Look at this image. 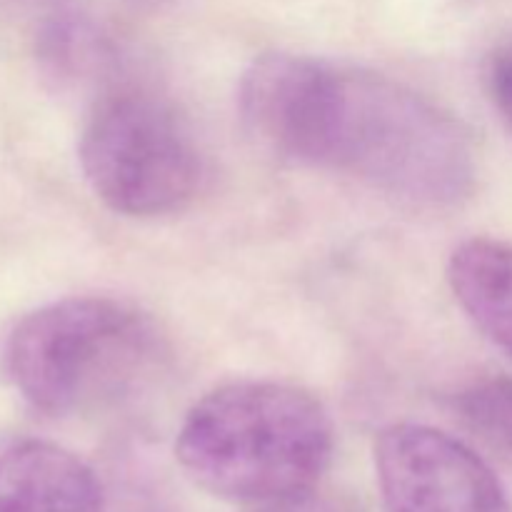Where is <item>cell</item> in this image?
I'll return each instance as SVG.
<instances>
[{
  "instance_id": "1",
  "label": "cell",
  "mask_w": 512,
  "mask_h": 512,
  "mask_svg": "<svg viewBox=\"0 0 512 512\" xmlns=\"http://www.w3.org/2000/svg\"><path fill=\"white\" fill-rule=\"evenodd\" d=\"M238 110L280 158L348 173L410 205L453 208L475 188L470 130L388 75L268 53L243 73Z\"/></svg>"
},
{
  "instance_id": "2",
  "label": "cell",
  "mask_w": 512,
  "mask_h": 512,
  "mask_svg": "<svg viewBox=\"0 0 512 512\" xmlns=\"http://www.w3.org/2000/svg\"><path fill=\"white\" fill-rule=\"evenodd\" d=\"M175 455L195 485L255 508L318 485L333 458V423L308 390L240 380L188 410Z\"/></svg>"
},
{
  "instance_id": "3",
  "label": "cell",
  "mask_w": 512,
  "mask_h": 512,
  "mask_svg": "<svg viewBox=\"0 0 512 512\" xmlns=\"http://www.w3.org/2000/svg\"><path fill=\"white\" fill-rule=\"evenodd\" d=\"M158 340L140 313L110 298H63L25 315L5 345L20 398L50 418L123 395L153 365Z\"/></svg>"
},
{
  "instance_id": "4",
  "label": "cell",
  "mask_w": 512,
  "mask_h": 512,
  "mask_svg": "<svg viewBox=\"0 0 512 512\" xmlns=\"http://www.w3.org/2000/svg\"><path fill=\"white\" fill-rule=\"evenodd\" d=\"M78 160L95 198L128 218L178 213L205 178L203 153L185 120L138 90L95 103L80 133Z\"/></svg>"
},
{
  "instance_id": "5",
  "label": "cell",
  "mask_w": 512,
  "mask_h": 512,
  "mask_svg": "<svg viewBox=\"0 0 512 512\" xmlns=\"http://www.w3.org/2000/svg\"><path fill=\"white\" fill-rule=\"evenodd\" d=\"M385 512H512L508 493L475 450L428 425H390L375 443Z\"/></svg>"
},
{
  "instance_id": "6",
  "label": "cell",
  "mask_w": 512,
  "mask_h": 512,
  "mask_svg": "<svg viewBox=\"0 0 512 512\" xmlns=\"http://www.w3.org/2000/svg\"><path fill=\"white\" fill-rule=\"evenodd\" d=\"M0 512H105V493L88 463L38 438L0 443Z\"/></svg>"
},
{
  "instance_id": "7",
  "label": "cell",
  "mask_w": 512,
  "mask_h": 512,
  "mask_svg": "<svg viewBox=\"0 0 512 512\" xmlns=\"http://www.w3.org/2000/svg\"><path fill=\"white\" fill-rule=\"evenodd\" d=\"M448 280L475 328L512 360V245L468 240L450 255Z\"/></svg>"
},
{
  "instance_id": "8",
  "label": "cell",
  "mask_w": 512,
  "mask_h": 512,
  "mask_svg": "<svg viewBox=\"0 0 512 512\" xmlns=\"http://www.w3.org/2000/svg\"><path fill=\"white\" fill-rule=\"evenodd\" d=\"M465 423L512 458V380L490 378L458 395Z\"/></svg>"
},
{
  "instance_id": "9",
  "label": "cell",
  "mask_w": 512,
  "mask_h": 512,
  "mask_svg": "<svg viewBox=\"0 0 512 512\" xmlns=\"http://www.w3.org/2000/svg\"><path fill=\"white\" fill-rule=\"evenodd\" d=\"M488 90L498 113L512 128V45L498 50L490 60Z\"/></svg>"
},
{
  "instance_id": "10",
  "label": "cell",
  "mask_w": 512,
  "mask_h": 512,
  "mask_svg": "<svg viewBox=\"0 0 512 512\" xmlns=\"http://www.w3.org/2000/svg\"><path fill=\"white\" fill-rule=\"evenodd\" d=\"M253 512H353L350 505L340 503L333 495H323L315 488L303 493L288 495V498L273 500V503L255 505Z\"/></svg>"
}]
</instances>
